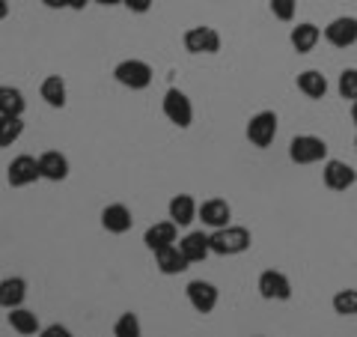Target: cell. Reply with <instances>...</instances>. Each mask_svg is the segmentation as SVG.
<instances>
[{
	"label": "cell",
	"mask_w": 357,
	"mask_h": 337,
	"mask_svg": "<svg viewBox=\"0 0 357 337\" xmlns=\"http://www.w3.org/2000/svg\"><path fill=\"white\" fill-rule=\"evenodd\" d=\"M208 242H211V254L218 257H236L244 254L253 245V236L248 227H238V224H227L220 230H211L208 233Z\"/></svg>",
	"instance_id": "1"
},
{
	"label": "cell",
	"mask_w": 357,
	"mask_h": 337,
	"mask_svg": "<svg viewBox=\"0 0 357 337\" xmlns=\"http://www.w3.org/2000/svg\"><path fill=\"white\" fill-rule=\"evenodd\" d=\"M289 159L295 164H319L328 162V143L316 134H298L289 141Z\"/></svg>",
	"instance_id": "2"
},
{
	"label": "cell",
	"mask_w": 357,
	"mask_h": 337,
	"mask_svg": "<svg viewBox=\"0 0 357 337\" xmlns=\"http://www.w3.org/2000/svg\"><path fill=\"white\" fill-rule=\"evenodd\" d=\"M244 134H248V141L253 143L256 150H268L274 143V138H277V114L274 110H259V114H253L248 120Z\"/></svg>",
	"instance_id": "3"
},
{
	"label": "cell",
	"mask_w": 357,
	"mask_h": 337,
	"mask_svg": "<svg viewBox=\"0 0 357 337\" xmlns=\"http://www.w3.org/2000/svg\"><path fill=\"white\" fill-rule=\"evenodd\" d=\"M164 117L173 122V126L178 129H188L194 122V105H191V99H188L182 89H167L164 93Z\"/></svg>",
	"instance_id": "4"
},
{
	"label": "cell",
	"mask_w": 357,
	"mask_h": 337,
	"mask_svg": "<svg viewBox=\"0 0 357 337\" xmlns=\"http://www.w3.org/2000/svg\"><path fill=\"white\" fill-rule=\"evenodd\" d=\"M256 289H259V296L265 301H289L292 299V280H289L283 272H277V268H265L256 280Z\"/></svg>",
	"instance_id": "5"
},
{
	"label": "cell",
	"mask_w": 357,
	"mask_h": 337,
	"mask_svg": "<svg viewBox=\"0 0 357 337\" xmlns=\"http://www.w3.org/2000/svg\"><path fill=\"white\" fill-rule=\"evenodd\" d=\"M114 78L128 89H146L152 84V66L143 60H122L116 63Z\"/></svg>",
	"instance_id": "6"
},
{
	"label": "cell",
	"mask_w": 357,
	"mask_h": 337,
	"mask_svg": "<svg viewBox=\"0 0 357 337\" xmlns=\"http://www.w3.org/2000/svg\"><path fill=\"white\" fill-rule=\"evenodd\" d=\"M321 182L331 191H349L357 182V171L349 162H340V159H328L325 167H321Z\"/></svg>",
	"instance_id": "7"
},
{
	"label": "cell",
	"mask_w": 357,
	"mask_h": 337,
	"mask_svg": "<svg viewBox=\"0 0 357 337\" xmlns=\"http://www.w3.org/2000/svg\"><path fill=\"white\" fill-rule=\"evenodd\" d=\"M182 42H185L188 54H218L220 51V33L215 27H206V24L185 30Z\"/></svg>",
	"instance_id": "8"
},
{
	"label": "cell",
	"mask_w": 357,
	"mask_h": 337,
	"mask_svg": "<svg viewBox=\"0 0 357 337\" xmlns=\"http://www.w3.org/2000/svg\"><path fill=\"white\" fill-rule=\"evenodd\" d=\"M36 179H42L39 159H33V155H18V159L9 162V167H6V182L13 185V188L33 185Z\"/></svg>",
	"instance_id": "9"
},
{
	"label": "cell",
	"mask_w": 357,
	"mask_h": 337,
	"mask_svg": "<svg viewBox=\"0 0 357 337\" xmlns=\"http://www.w3.org/2000/svg\"><path fill=\"white\" fill-rule=\"evenodd\" d=\"M325 39L333 48H351L357 42V18L354 15H340L325 27Z\"/></svg>",
	"instance_id": "10"
},
{
	"label": "cell",
	"mask_w": 357,
	"mask_h": 337,
	"mask_svg": "<svg viewBox=\"0 0 357 337\" xmlns=\"http://www.w3.org/2000/svg\"><path fill=\"white\" fill-rule=\"evenodd\" d=\"M185 293H188V301H191V308L197 313H211L218 308V287L215 284H208V280H191V284L185 287Z\"/></svg>",
	"instance_id": "11"
},
{
	"label": "cell",
	"mask_w": 357,
	"mask_h": 337,
	"mask_svg": "<svg viewBox=\"0 0 357 337\" xmlns=\"http://www.w3.org/2000/svg\"><path fill=\"white\" fill-rule=\"evenodd\" d=\"M197 218L203 221L208 230H220V227H227V224H229L232 206L227 203V200H220V197H211V200H206V203H199Z\"/></svg>",
	"instance_id": "12"
},
{
	"label": "cell",
	"mask_w": 357,
	"mask_h": 337,
	"mask_svg": "<svg viewBox=\"0 0 357 337\" xmlns=\"http://www.w3.org/2000/svg\"><path fill=\"white\" fill-rule=\"evenodd\" d=\"M143 242H146V248L152 254L161 251V248H170V245L178 242V227L173 221H158V224H152V227L143 233Z\"/></svg>",
	"instance_id": "13"
},
{
	"label": "cell",
	"mask_w": 357,
	"mask_h": 337,
	"mask_svg": "<svg viewBox=\"0 0 357 337\" xmlns=\"http://www.w3.org/2000/svg\"><path fill=\"white\" fill-rule=\"evenodd\" d=\"M131 224H134V215H131V209L126 203H110V206L102 209V227L107 233L122 236V233L131 230Z\"/></svg>",
	"instance_id": "14"
},
{
	"label": "cell",
	"mask_w": 357,
	"mask_h": 337,
	"mask_svg": "<svg viewBox=\"0 0 357 337\" xmlns=\"http://www.w3.org/2000/svg\"><path fill=\"white\" fill-rule=\"evenodd\" d=\"M39 173H42V179H48V182H63V179L69 176V159L57 150L42 152L39 155Z\"/></svg>",
	"instance_id": "15"
},
{
	"label": "cell",
	"mask_w": 357,
	"mask_h": 337,
	"mask_svg": "<svg viewBox=\"0 0 357 337\" xmlns=\"http://www.w3.org/2000/svg\"><path fill=\"white\" fill-rule=\"evenodd\" d=\"M191 266L188 263V257L182 254V248L178 245H170V248H161V251H155V268H158L161 275H182L185 268Z\"/></svg>",
	"instance_id": "16"
},
{
	"label": "cell",
	"mask_w": 357,
	"mask_h": 337,
	"mask_svg": "<svg viewBox=\"0 0 357 337\" xmlns=\"http://www.w3.org/2000/svg\"><path fill=\"white\" fill-rule=\"evenodd\" d=\"M167 212H170V221L176 224V227H188L191 221H197V200L191 194H176L170 203H167Z\"/></svg>",
	"instance_id": "17"
},
{
	"label": "cell",
	"mask_w": 357,
	"mask_h": 337,
	"mask_svg": "<svg viewBox=\"0 0 357 337\" xmlns=\"http://www.w3.org/2000/svg\"><path fill=\"white\" fill-rule=\"evenodd\" d=\"M178 248H182V254L188 257V263H203L206 257L211 254L208 233H203V230H194V233H188L185 239H178Z\"/></svg>",
	"instance_id": "18"
},
{
	"label": "cell",
	"mask_w": 357,
	"mask_h": 337,
	"mask_svg": "<svg viewBox=\"0 0 357 337\" xmlns=\"http://www.w3.org/2000/svg\"><path fill=\"white\" fill-rule=\"evenodd\" d=\"M319 39H321V30L312 24V21H301V24H295L292 33H289V42H292L295 54H310L319 45Z\"/></svg>",
	"instance_id": "19"
},
{
	"label": "cell",
	"mask_w": 357,
	"mask_h": 337,
	"mask_svg": "<svg viewBox=\"0 0 357 337\" xmlns=\"http://www.w3.org/2000/svg\"><path fill=\"white\" fill-rule=\"evenodd\" d=\"M295 84H298V89L304 93L307 99H312V102H319V99H325L328 96V78L321 75L319 69H307V72H301L298 78H295Z\"/></svg>",
	"instance_id": "20"
},
{
	"label": "cell",
	"mask_w": 357,
	"mask_h": 337,
	"mask_svg": "<svg viewBox=\"0 0 357 337\" xmlns=\"http://www.w3.org/2000/svg\"><path fill=\"white\" fill-rule=\"evenodd\" d=\"M27 299V280L24 278H3L0 280V308L13 310L21 308Z\"/></svg>",
	"instance_id": "21"
},
{
	"label": "cell",
	"mask_w": 357,
	"mask_h": 337,
	"mask_svg": "<svg viewBox=\"0 0 357 337\" xmlns=\"http://www.w3.org/2000/svg\"><path fill=\"white\" fill-rule=\"evenodd\" d=\"M6 320H9V325H13V331H18L21 337H33V334L42 331L39 329V317L33 310H27V308H13Z\"/></svg>",
	"instance_id": "22"
},
{
	"label": "cell",
	"mask_w": 357,
	"mask_h": 337,
	"mask_svg": "<svg viewBox=\"0 0 357 337\" xmlns=\"http://www.w3.org/2000/svg\"><path fill=\"white\" fill-rule=\"evenodd\" d=\"M39 96L45 99L48 108H66V81L60 75H48L39 87Z\"/></svg>",
	"instance_id": "23"
},
{
	"label": "cell",
	"mask_w": 357,
	"mask_h": 337,
	"mask_svg": "<svg viewBox=\"0 0 357 337\" xmlns=\"http://www.w3.org/2000/svg\"><path fill=\"white\" fill-rule=\"evenodd\" d=\"M24 96L15 87H0V117H21L24 114Z\"/></svg>",
	"instance_id": "24"
},
{
	"label": "cell",
	"mask_w": 357,
	"mask_h": 337,
	"mask_svg": "<svg viewBox=\"0 0 357 337\" xmlns=\"http://www.w3.org/2000/svg\"><path fill=\"white\" fill-rule=\"evenodd\" d=\"M331 308L337 317H357V289H337L331 299Z\"/></svg>",
	"instance_id": "25"
},
{
	"label": "cell",
	"mask_w": 357,
	"mask_h": 337,
	"mask_svg": "<svg viewBox=\"0 0 357 337\" xmlns=\"http://www.w3.org/2000/svg\"><path fill=\"white\" fill-rule=\"evenodd\" d=\"M24 134V120L21 117H0V147H13Z\"/></svg>",
	"instance_id": "26"
},
{
	"label": "cell",
	"mask_w": 357,
	"mask_h": 337,
	"mask_svg": "<svg viewBox=\"0 0 357 337\" xmlns=\"http://www.w3.org/2000/svg\"><path fill=\"white\" fill-rule=\"evenodd\" d=\"M114 337H143V329H140V320L137 313H122L114 325Z\"/></svg>",
	"instance_id": "27"
},
{
	"label": "cell",
	"mask_w": 357,
	"mask_h": 337,
	"mask_svg": "<svg viewBox=\"0 0 357 337\" xmlns=\"http://www.w3.org/2000/svg\"><path fill=\"white\" fill-rule=\"evenodd\" d=\"M337 89H340L342 99H349V102H357V66H349V69L340 72Z\"/></svg>",
	"instance_id": "28"
},
{
	"label": "cell",
	"mask_w": 357,
	"mask_h": 337,
	"mask_svg": "<svg viewBox=\"0 0 357 337\" xmlns=\"http://www.w3.org/2000/svg\"><path fill=\"white\" fill-rule=\"evenodd\" d=\"M268 6H271V15L277 21H295V13H298V0H268Z\"/></svg>",
	"instance_id": "29"
},
{
	"label": "cell",
	"mask_w": 357,
	"mask_h": 337,
	"mask_svg": "<svg viewBox=\"0 0 357 337\" xmlns=\"http://www.w3.org/2000/svg\"><path fill=\"white\" fill-rule=\"evenodd\" d=\"M36 337H75L66 325H60V322H51V325H45V329L36 334Z\"/></svg>",
	"instance_id": "30"
},
{
	"label": "cell",
	"mask_w": 357,
	"mask_h": 337,
	"mask_svg": "<svg viewBox=\"0 0 357 337\" xmlns=\"http://www.w3.org/2000/svg\"><path fill=\"white\" fill-rule=\"evenodd\" d=\"M152 3H155V0H122V6H128L131 13H137V15L149 13V9H152Z\"/></svg>",
	"instance_id": "31"
},
{
	"label": "cell",
	"mask_w": 357,
	"mask_h": 337,
	"mask_svg": "<svg viewBox=\"0 0 357 337\" xmlns=\"http://www.w3.org/2000/svg\"><path fill=\"white\" fill-rule=\"evenodd\" d=\"M89 3H93V0H66V6L75 9V13H81V9H84V6H89Z\"/></svg>",
	"instance_id": "32"
},
{
	"label": "cell",
	"mask_w": 357,
	"mask_h": 337,
	"mask_svg": "<svg viewBox=\"0 0 357 337\" xmlns=\"http://www.w3.org/2000/svg\"><path fill=\"white\" fill-rule=\"evenodd\" d=\"M42 3L48 6V9H63V6H66V0H42Z\"/></svg>",
	"instance_id": "33"
},
{
	"label": "cell",
	"mask_w": 357,
	"mask_h": 337,
	"mask_svg": "<svg viewBox=\"0 0 357 337\" xmlns=\"http://www.w3.org/2000/svg\"><path fill=\"white\" fill-rule=\"evenodd\" d=\"M93 3H98V6H119L122 0H93Z\"/></svg>",
	"instance_id": "34"
},
{
	"label": "cell",
	"mask_w": 357,
	"mask_h": 337,
	"mask_svg": "<svg viewBox=\"0 0 357 337\" xmlns=\"http://www.w3.org/2000/svg\"><path fill=\"white\" fill-rule=\"evenodd\" d=\"M9 15V3H6V0H0V21H3Z\"/></svg>",
	"instance_id": "35"
},
{
	"label": "cell",
	"mask_w": 357,
	"mask_h": 337,
	"mask_svg": "<svg viewBox=\"0 0 357 337\" xmlns=\"http://www.w3.org/2000/svg\"><path fill=\"white\" fill-rule=\"evenodd\" d=\"M351 122L357 126V102H351Z\"/></svg>",
	"instance_id": "36"
},
{
	"label": "cell",
	"mask_w": 357,
	"mask_h": 337,
	"mask_svg": "<svg viewBox=\"0 0 357 337\" xmlns=\"http://www.w3.org/2000/svg\"><path fill=\"white\" fill-rule=\"evenodd\" d=\"M354 147H357V138H354Z\"/></svg>",
	"instance_id": "37"
}]
</instances>
